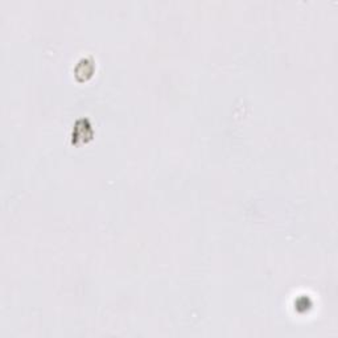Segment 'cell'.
<instances>
[{"label":"cell","instance_id":"6da1fadb","mask_svg":"<svg viewBox=\"0 0 338 338\" xmlns=\"http://www.w3.org/2000/svg\"><path fill=\"white\" fill-rule=\"evenodd\" d=\"M86 131H91L90 124L87 123L86 120H79L77 126H75L74 132H73V141H86L91 139L93 134H86Z\"/></svg>","mask_w":338,"mask_h":338}]
</instances>
